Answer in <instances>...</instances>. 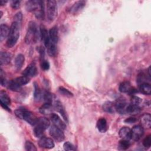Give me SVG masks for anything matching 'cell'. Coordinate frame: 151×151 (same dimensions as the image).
Wrapping results in <instances>:
<instances>
[{
  "label": "cell",
  "mask_w": 151,
  "mask_h": 151,
  "mask_svg": "<svg viewBox=\"0 0 151 151\" xmlns=\"http://www.w3.org/2000/svg\"><path fill=\"white\" fill-rule=\"evenodd\" d=\"M27 11L33 12L38 18H44L45 15L44 1L37 0H30L26 3Z\"/></svg>",
  "instance_id": "cell-1"
},
{
  "label": "cell",
  "mask_w": 151,
  "mask_h": 151,
  "mask_svg": "<svg viewBox=\"0 0 151 151\" xmlns=\"http://www.w3.org/2000/svg\"><path fill=\"white\" fill-rule=\"evenodd\" d=\"M39 33L37 26L34 21H30L28 25V29L25 35V41L28 44L35 43L39 38Z\"/></svg>",
  "instance_id": "cell-2"
},
{
  "label": "cell",
  "mask_w": 151,
  "mask_h": 151,
  "mask_svg": "<svg viewBox=\"0 0 151 151\" xmlns=\"http://www.w3.org/2000/svg\"><path fill=\"white\" fill-rule=\"evenodd\" d=\"M19 23L14 21L11 25L9 34L7 39L6 45L9 48H11L17 43L19 36Z\"/></svg>",
  "instance_id": "cell-3"
},
{
  "label": "cell",
  "mask_w": 151,
  "mask_h": 151,
  "mask_svg": "<svg viewBox=\"0 0 151 151\" xmlns=\"http://www.w3.org/2000/svg\"><path fill=\"white\" fill-rule=\"evenodd\" d=\"M50 122L45 117L38 119L35 127L34 129V133L37 137H42L44 131L50 126Z\"/></svg>",
  "instance_id": "cell-4"
},
{
  "label": "cell",
  "mask_w": 151,
  "mask_h": 151,
  "mask_svg": "<svg viewBox=\"0 0 151 151\" xmlns=\"http://www.w3.org/2000/svg\"><path fill=\"white\" fill-rule=\"evenodd\" d=\"M29 81V77L22 76L21 77H17L8 83V88L14 91H19L21 87L27 84Z\"/></svg>",
  "instance_id": "cell-5"
},
{
  "label": "cell",
  "mask_w": 151,
  "mask_h": 151,
  "mask_svg": "<svg viewBox=\"0 0 151 151\" xmlns=\"http://www.w3.org/2000/svg\"><path fill=\"white\" fill-rule=\"evenodd\" d=\"M46 15L48 21H53L57 15V6L55 1L50 0L47 2Z\"/></svg>",
  "instance_id": "cell-6"
},
{
  "label": "cell",
  "mask_w": 151,
  "mask_h": 151,
  "mask_svg": "<svg viewBox=\"0 0 151 151\" xmlns=\"http://www.w3.org/2000/svg\"><path fill=\"white\" fill-rule=\"evenodd\" d=\"M50 136L56 141L60 142L64 139V134L62 130L57 126L52 125L50 129Z\"/></svg>",
  "instance_id": "cell-7"
},
{
  "label": "cell",
  "mask_w": 151,
  "mask_h": 151,
  "mask_svg": "<svg viewBox=\"0 0 151 151\" xmlns=\"http://www.w3.org/2000/svg\"><path fill=\"white\" fill-rule=\"evenodd\" d=\"M143 128L139 125L134 126L131 130V139L134 141L139 140L143 134Z\"/></svg>",
  "instance_id": "cell-8"
},
{
  "label": "cell",
  "mask_w": 151,
  "mask_h": 151,
  "mask_svg": "<svg viewBox=\"0 0 151 151\" xmlns=\"http://www.w3.org/2000/svg\"><path fill=\"white\" fill-rule=\"evenodd\" d=\"M114 105L115 110H117L120 114H124L126 112V109L127 107V102L124 98H119L116 100Z\"/></svg>",
  "instance_id": "cell-9"
},
{
  "label": "cell",
  "mask_w": 151,
  "mask_h": 151,
  "mask_svg": "<svg viewBox=\"0 0 151 151\" xmlns=\"http://www.w3.org/2000/svg\"><path fill=\"white\" fill-rule=\"evenodd\" d=\"M38 145L41 147L45 149H52L54 147V143L52 139L46 137H42L38 142Z\"/></svg>",
  "instance_id": "cell-10"
},
{
  "label": "cell",
  "mask_w": 151,
  "mask_h": 151,
  "mask_svg": "<svg viewBox=\"0 0 151 151\" xmlns=\"http://www.w3.org/2000/svg\"><path fill=\"white\" fill-rule=\"evenodd\" d=\"M38 119V118H37L34 113L27 110L25 111L23 115V119L31 125H35Z\"/></svg>",
  "instance_id": "cell-11"
},
{
  "label": "cell",
  "mask_w": 151,
  "mask_h": 151,
  "mask_svg": "<svg viewBox=\"0 0 151 151\" xmlns=\"http://www.w3.org/2000/svg\"><path fill=\"white\" fill-rule=\"evenodd\" d=\"M37 74V67L34 63H31L29 65H28L22 72L23 76H25L28 77H34Z\"/></svg>",
  "instance_id": "cell-12"
},
{
  "label": "cell",
  "mask_w": 151,
  "mask_h": 151,
  "mask_svg": "<svg viewBox=\"0 0 151 151\" xmlns=\"http://www.w3.org/2000/svg\"><path fill=\"white\" fill-rule=\"evenodd\" d=\"M51 120L52 122L53 125L57 126L61 130H64L65 129V124L61 120L60 117L57 114L52 113L51 116Z\"/></svg>",
  "instance_id": "cell-13"
},
{
  "label": "cell",
  "mask_w": 151,
  "mask_h": 151,
  "mask_svg": "<svg viewBox=\"0 0 151 151\" xmlns=\"http://www.w3.org/2000/svg\"><path fill=\"white\" fill-rule=\"evenodd\" d=\"M54 110V106H52L51 104L47 103H44L40 108V113L45 115L52 114L53 113Z\"/></svg>",
  "instance_id": "cell-14"
},
{
  "label": "cell",
  "mask_w": 151,
  "mask_h": 151,
  "mask_svg": "<svg viewBox=\"0 0 151 151\" xmlns=\"http://www.w3.org/2000/svg\"><path fill=\"white\" fill-rule=\"evenodd\" d=\"M40 37L41 38L42 40L43 41L45 46L46 47L50 42L49 32H48L47 29H46V28L44 26L41 25L40 27Z\"/></svg>",
  "instance_id": "cell-15"
},
{
  "label": "cell",
  "mask_w": 151,
  "mask_h": 151,
  "mask_svg": "<svg viewBox=\"0 0 151 151\" xmlns=\"http://www.w3.org/2000/svg\"><path fill=\"white\" fill-rule=\"evenodd\" d=\"M50 41L54 44H57L58 40V29L57 27H52L49 31Z\"/></svg>",
  "instance_id": "cell-16"
},
{
  "label": "cell",
  "mask_w": 151,
  "mask_h": 151,
  "mask_svg": "<svg viewBox=\"0 0 151 151\" xmlns=\"http://www.w3.org/2000/svg\"><path fill=\"white\" fill-rule=\"evenodd\" d=\"M54 109L56 110H57L60 113V114L61 115V116L63 117L64 120L65 122H67L68 121L67 116L65 111V110H64V109L60 101H58V100H56L54 103Z\"/></svg>",
  "instance_id": "cell-17"
},
{
  "label": "cell",
  "mask_w": 151,
  "mask_h": 151,
  "mask_svg": "<svg viewBox=\"0 0 151 151\" xmlns=\"http://www.w3.org/2000/svg\"><path fill=\"white\" fill-rule=\"evenodd\" d=\"M140 123L142 127L149 129L151 126V116L149 113H145L140 117Z\"/></svg>",
  "instance_id": "cell-18"
},
{
  "label": "cell",
  "mask_w": 151,
  "mask_h": 151,
  "mask_svg": "<svg viewBox=\"0 0 151 151\" xmlns=\"http://www.w3.org/2000/svg\"><path fill=\"white\" fill-rule=\"evenodd\" d=\"M119 134L122 139L129 140L131 139V129L127 127H123L119 130Z\"/></svg>",
  "instance_id": "cell-19"
},
{
  "label": "cell",
  "mask_w": 151,
  "mask_h": 151,
  "mask_svg": "<svg viewBox=\"0 0 151 151\" xmlns=\"http://www.w3.org/2000/svg\"><path fill=\"white\" fill-rule=\"evenodd\" d=\"M86 5V1H78L75 2L70 8V12L73 14H76L81 10Z\"/></svg>",
  "instance_id": "cell-20"
},
{
  "label": "cell",
  "mask_w": 151,
  "mask_h": 151,
  "mask_svg": "<svg viewBox=\"0 0 151 151\" xmlns=\"http://www.w3.org/2000/svg\"><path fill=\"white\" fill-rule=\"evenodd\" d=\"M10 28L5 24H1L0 26V41H2L6 38H8L9 34Z\"/></svg>",
  "instance_id": "cell-21"
},
{
  "label": "cell",
  "mask_w": 151,
  "mask_h": 151,
  "mask_svg": "<svg viewBox=\"0 0 151 151\" xmlns=\"http://www.w3.org/2000/svg\"><path fill=\"white\" fill-rule=\"evenodd\" d=\"M11 60V55L6 52L1 51L0 52V64H7L10 63Z\"/></svg>",
  "instance_id": "cell-22"
},
{
  "label": "cell",
  "mask_w": 151,
  "mask_h": 151,
  "mask_svg": "<svg viewBox=\"0 0 151 151\" xmlns=\"http://www.w3.org/2000/svg\"><path fill=\"white\" fill-rule=\"evenodd\" d=\"M97 127L99 132L101 133H104L107 129V121L104 118L100 119L97 123Z\"/></svg>",
  "instance_id": "cell-23"
},
{
  "label": "cell",
  "mask_w": 151,
  "mask_h": 151,
  "mask_svg": "<svg viewBox=\"0 0 151 151\" xmlns=\"http://www.w3.org/2000/svg\"><path fill=\"white\" fill-rule=\"evenodd\" d=\"M139 90L142 93L144 94L149 95L151 93V86L148 83H143L140 84Z\"/></svg>",
  "instance_id": "cell-24"
},
{
  "label": "cell",
  "mask_w": 151,
  "mask_h": 151,
  "mask_svg": "<svg viewBox=\"0 0 151 151\" xmlns=\"http://www.w3.org/2000/svg\"><path fill=\"white\" fill-rule=\"evenodd\" d=\"M140 111V108L139 106L130 104L127 106L126 112L130 114H136Z\"/></svg>",
  "instance_id": "cell-25"
},
{
  "label": "cell",
  "mask_w": 151,
  "mask_h": 151,
  "mask_svg": "<svg viewBox=\"0 0 151 151\" xmlns=\"http://www.w3.org/2000/svg\"><path fill=\"white\" fill-rule=\"evenodd\" d=\"M132 86L129 81H123L119 86V91L122 93H129L132 90Z\"/></svg>",
  "instance_id": "cell-26"
},
{
  "label": "cell",
  "mask_w": 151,
  "mask_h": 151,
  "mask_svg": "<svg viewBox=\"0 0 151 151\" xmlns=\"http://www.w3.org/2000/svg\"><path fill=\"white\" fill-rule=\"evenodd\" d=\"M24 61H25V57L24 55L19 54L16 57L15 60V65L17 70H19L22 68L24 64Z\"/></svg>",
  "instance_id": "cell-27"
},
{
  "label": "cell",
  "mask_w": 151,
  "mask_h": 151,
  "mask_svg": "<svg viewBox=\"0 0 151 151\" xmlns=\"http://www.w3.org/2000/svg\"><path fill=\"white\" fill-rule=\"evenodd\" d=\"M0 103L6 106H9L11 104V100L8 95L4 91L0 92Z\"/></svg>",
  "instance_id": "cell-28"
},
{
  "label": "cell",
  "mask_w": 151,
  "mask_h": 151,
  "mask_svg": "<svg viewBox=\"0 0 151 151\" xmlns=\"http://www.w3.org/2000/svg\"><path fill=\"white\" fill-rule=\"evenodd\" d=\"M103 110L109 113H113L114 111V105L111 101H106L103 105Z\"/></svg>",
  "instance_id": "cell-29"
},
{
  "label": "cell",
  "mask_w": 151,
  "mask_h": 151,
  "mask_svg": "<svg viewBox=\"0 0 151 151\" xmlns=\"http://www.w3.org/2000/svg\"><path fill=\"white\" fill-rule=\"evenodd\" d=\"M42 97L44 99V100L45 101V103H50L51 104L52 103H54L56 101L55 96L53 94H51L49 92L44 93L43 94Z\"/></svg>",
  "instance_id": "cell-30"
},
{
  "label": "cell",
  "mask_w": 151,
  "mask_h": 151,
  "mask_svg": "<svg viewBox=\"0 0 151 151\" xmlns=\"http://www.w3.org/2000/svg\"><path fill=\"white\" fill-rule=\"evenodd\" d=\"M47 48V51L50 56H55L57 54V46L50 41L48 44L46 46Z\"/></svg>",
  "instance_id": "cell-31"
},
{
  "label": "cell",
  "mask_w": 151,
  "mask_h": 151,
  "mask_svg": "<svg viewBox=\"0 0 151 151\" xmlns=\"http://www.w3.org/2000/svg\"><path fill=\"white\" fill-rule=\"evenodd\" d=\"M34 96L35 100H36L37 101L40 100V99H41V98L43 96V94H42V92H41L39 86L36 83L34 84Z\"/></svg>",
  "instance_id": "cell-32"
},
{
  "label": "cell",
  "mask_w": 151,
  "mask_h": 151,
  "mask_svg": "<svg viewBox=\"0 0 151 151\" xmlns=\"http://www.w3.org/2000/svg\"><path fill=\"white\" fill-rule=\"evenodd\" d=\"M58 92L60 93V94H61V95L65 96V97H71L73 96V93L70 91L68 89L63 87H60L58 88Z\"/></svg>",
  "instance_id": "cell-33"
},
{
  "label": "cell",
  "mask_w": 151,
  "mask_h": 151,
  "mask_svg": "<svg viewBox=\"0 0 151 151\" xmlns=\"http://www.w3.org/2000/svg\"><path fill=\"white\" fill-rule=\"evenodd\" d=\"M130 145V143L129 140L122 139L119 142V147L120 150H126L129 147Z\"/></svg>",
  "instance_id": "cell-34"
},
{
  "label": "cell",
  "mask_w": 151,
  "mask_h": 151,
  "mask_svg": "<svg viewBox=\"0 0 151 151\" xmlns=\"http://www.w3.org/2000/svg\"><path fill=\"white\" fill-rule=\"evenodd\" d=\"M25 148L28 151H36L37 148L35 145L30 141H27L25 143Z\"/></svg>",
  "instance_id": "cell-35"
},
{
  "label": "cell",
  "mask_w": 151,
  "mask_h": 151,
  "mask_svg": "<svg viewBox=\"0 0 151 151\" xmlns=\"http://www.w3.org/2000/svg\"><path fill=\"white\" fill-rule=\"evenodd\" d=\"M146 76L143 73H140L138 74L137 77V82L140 84L143 83H147L146 82Z\"/></svg>",
  "instance_id": "cell-36"
},
{
  "label": "cell",
  "mask_w": 151,
  "mask_h": 151,
  "mask_svg": "<svg viewBox=\"0 0 151 151\" xmlns=\"http://www.w3.org/2000/svg\"><path fill=\"white\" fill-rule=\"evenodd\" d=\"M26 109L24 107H19L15 110V115L19 119H23V115Z\"/></svg>",
  "instance_id": "cell-37"
},
{
  "label": "cell",
  "mask_w": 151,
  "mask_h": 151,
  "mask_svg": "<svg viewBox=\"0 0 151 151\" xmlns=\"http://www.w3.org/2000/svg\"><path fill=\"white\" fill-rule=\"evenodd\" d=\"M143 145L144 147H146V149L149 148L150 147V145H151V136L150 135H148L145 138V139L143 141Z\"/></svg>",
  "instance_id": "cell-38"
},
{
  "label": "cell",
  "mask_w": 151,
  "mask_h": 151,
  "mask_svg": "<svg viewBox=\"0 0 151 151\" xmlns=\"http://www.w3.org/2000/svg\"><path fill=\"white\" fill-rule=\"evenodd\" d=\"M63 147L65 150H74V146L69 142H66L63 145Z\"/></svg>",
  "instance_id": "cell-39"
},
{
  "label": "cell",
  "mask_w": 151,
  "mask_h": 151,
  "mask_svg": "<svg viewBox=\"0 0 151 151\" xmlns=\"http://www.w3.org/2000/svg\"><path fill=\"white\" fill-rule=\"evenodd\" d=\"M0 80H1V84L2 86H4L6 84V80L5 73H4L2 69L0 70Z\"/></svg>",
  "instance_id": "cell-40"
},
{
  "label": "cell",
  "mask_w": 151,
  "mask_h": 151,
  "mask_svg": "<svg viewBox=\"0 0 151 151\" xmlns=\"http://www.w3.org/2000/svg\"><path fill=\"white\" fill-rule=\"evenodd\" d=\"M141 101H142V99L139 97H137L135 96H132L131 99V104L139 106V104L141 103Z\"/></svg>",
  "instance_id": "cell-41"
},
{
  "label": "cell",
  "mask_w": 151,
  "mask_h": 151,
  "mask_svg": "<svg viewBox=\"0 0 151 151\" xmlns=\"http://www.w3.org/2000/svg\"><path fill=\"white\" fill-rule=\"evenodd\" d=\"M41 68L43 70H47L50 68V64H49V63L47 60H42L41 61Z\"/></svg>",
  "instance_id": "cell-42"
},
{
  "label": "cell",
  "mask_w": 151,
  "mask_h": 151,
  "mask_svg": "<svg viewBox=\"0 0 151 151\" xmlns=\"http://www.w3.org/2000/svg\"><path fill=\"white\" fill-rule=\"evenodd\" d=\"M22 15L21 12H18L14 17V21L17 22L20 24L21 21L22 20Z\"/></svg>",
  "instance_id": "cell-43"
},
{
  "label": "cell",
  "mask_w": 151,
  "mask_h": 151,
  "mask_svg": "<svg viewBox=\"0 0 151 151\" xmlns=\"http://www.w3.org/2000/svg\"><path fill=\"white\" fill-rule=\"evenodd\" d=\"M20 3H21L20 1H12L11 3V5L13 8L17 9L19 7Z\"/></svg>",
  "instance_id": "cell-44"
},
{
  "label": "cell",
  "mask_w": 151,
  "mask_h": 151,
  "mask_svg": "<svg viewBox=\"0 0 151 151\" xmlns=\"http://www.w3.org/2000/svg\"><path fill=\"white\" fill-rule=\"evenodd\" d=\"M137 120V119L135 118V117H129L127 118V119H126L124 120V122L126 123H133L134 122H136Z\"/></svg>",
  "instance_id": "cell-45"
},
{
  "label": "cell",
  "mask_w": 151,
  "mask_h": 151,
  "mask_svg": "<svg viewBox=\"0 0 151 151\" xmlns=\"http://www.w3.org/2000/svg\"><path fill=\"white\" fill-rule=\"evenodd\" d=\"M7 1H5L4 0H1L0 1V5H5V4L6 2Z\"/></svg>",
  "instance_id": "cell-46"
}]
</instances>
